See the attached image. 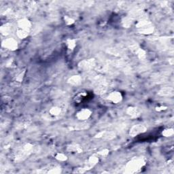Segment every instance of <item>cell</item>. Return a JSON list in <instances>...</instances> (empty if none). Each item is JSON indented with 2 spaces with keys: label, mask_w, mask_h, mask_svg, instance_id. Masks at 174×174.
Returning <instances> with one entry per match:
<instances>
[{
  "label": "cell",
  "mask_w": 174,
  "mask_h": 174,
  "mask_svg": "<svg viewBox=\"0 0 174 174\" xmlns=\"http://www.w3.org/2000/svg\"><path fill=\"white\" fill-rule=\"evenodd\" d=\"M146 161L143 157H134L127 163L124 173H135L140 172L145 165Z\"/></svg>",
  "instance_id": "6da1fadb"
},
{
  "label": "cell",
  "mask_w": 174,
  "mask_h": 174,
  "mask_svg": "<svg viewBox=\"0 0 174 174\" xmlns=\"http://www.w3.org/2000/svg\"><path fill=\"white\" fill-rule=\"evenodd\" d=\"M138 32L143 35H150L154 32L155 27L152 23L147 20H141L136 24Z\"/></svg>",
  "instance_id": "7a4b0ae2"
},
{
  "label": "cell",
  "mask_w": 174,
  "mask_h": 174,
  "mask_svg": "<svg viewBox=\"0 0 174 174\" xmlns=\"http://www.w3.org/2000/svg\"><path fill=\"white\" fill-rule=\"evenodd\" d=\"M33 148V145L30 143H27L23 146L21 150L17 154L16 156V160L17 161H21L24 160L26 157L31 153Z\"/></svg>",
  "instance_id": "3957f363"
},
{
  "label": "cell",
  "mask_w": 174,
  "mask_h": 174,
  "mask_svg": "<svg viewBox=\"0 0 174 174\" xmlns=\"http://www.w3.org/2000/svg\"><path fill=\"white\" fill-rule=\"evenodd\" d=\"M2 46L10 51H15L18 50L19 44L15 39L12 38V37H9V38L3 40L2 42Z\"/></svg>",
  "instance_id": "277c9868"
},
{
  "label": "cell",
  "mask_w": 174,
  "mask_h": 174,
  "mask_svg": "<svg viewBox=\"0 0 174 174\" xmlns=\"http://www.w3.org/2000/svg\"><path fill=\"white\" fill-rule=\"evenodd\" d=\"M146 130L147 128L146 126L143 125V124H135L130 128L129 130V135L132 137H135L136 136L146 133Z\"/></svg>",
  "instance_id": "5b68a950"
},
{
  "label": "cell",
  "mask_w": 174,
  "mask_h": 174,
  "mask_svg": "<svg viewBox=\"0 0 174 174\" xmlns=\"http://www.w3.org/2000/svg\"><path fill=\"white\" fill-rule=\"evenodd\" d=\"M116 136H117V134L114 131H112V130H103V131L97 133L95 135V137L98 139H103L105 140H114Z\"/></svg>",
  "instance_id": "8992f818"
},
{
  "label": "cell",
  "mask_w": 174,
  "mask_h": 174,
  "mask_svg": "<svg viewBox=\"0 0 174 174\" xmlns=\"http://www.w3.org/2000/svg\"><path fill=\"white\" fill-rule=\"evenodd\" d=\"M92 113L91 110L89 108H82L76 113V117L78 120L80 121H85L89 119V118L91 117Z\"/></svg>",
  "instance_id": "52a82bcc"
},
{
  "label": "cell",
  "mask_w": 174,
  "mask_h": 174,
  "mask_svg": "<svg viewBox=\"0 0 174 174\" xmlns=\"http://www.w3.org/2000/svg\"><path fill=\"white\" fill-rule=\"evenodd\" d=\"M123 95H122L121 92L120 91H114L109 93L108 96V99L112 102V103L117 104L120 103L122 101H123Z\"/></svg>",
  "instance_id": "ba28073f"
},
{
  "label": "cell",
  "mask_w": 174,
  "mask_h": 174,
  "mask_svg": "<svg viewBox=\"0 0 174 174\" xmlns=\"http://www.w3.org/2000/svg\"><path fill=\"white\" fill-rule=\"evenodd\" d=\"M95 65V61L94 59H85L78 63V67L83 70H89L92 69Z\"/></svg>",
  "instance_id": "9c48e42d"
},
{
  "label": "cell",
  "mask_w": 174,
  "mask_h": 174,
  "mask_svg": "<svg viewBox=\"0 0 174 174\" xmlns=\"http://www.w3.org/2000/svg\"><path fill=\"white\" fill-rule=\"evenodd\" d=\"M126 112L127 114L132 118H137L141 115L140 110L135 106L128 107Z\"/></svg>",
  "instance_id": "30bf717a"
},
{
  "label": "cell",
  "mask_w": 174,
  "mask_h": 174,
  "mask_svg": "<svg viewBox=\"0 0 174 174\" xmlns=\"http://www.w3.org/2000/svg\"><path fill=\"white\" fill-rule=\"evenodd\" d=\"M31 26H32L31 22L28 19L23 18L18 21V28L19 29L30 31Z\"/></svg>",
  "instance_id": "8fae6325"
},
{
  "label": "cell",
  "mask_w": 174,
  "mask_h": 174,
  "mask_svg": "<svg viewBox=\"0 0 174 174\" xmlns=\"http://www.w3.org/2000/svg\"><path fill=\"white\" fill-rule=\"evenodd\" d=\"M66 150L69 152H75L78 154H80L83 152V150L80 145L76 143H72L68 145Z\"/></svg>",
  "instance_id": "7c38bea8"
},
{
  "label": "cell",
  "mask_w": 174,
  "mask_h": 174,
  "mask_svg": "<svg viewBox=\"0 0 174 174\" xmlns=\"http://www.w3.org/2000/svg\"><path fill=\"white\" fill-rule=\"evenodd\" d=\"M82 78L79 75H74L69 78L68 83L71 86H79L82 84Z\"/></svg>",
  "instance_id": "4fadbf2b"
},
{
  "label": "cell",
  "mask_w": 174,
  "mask_h": 174,
  "mask_svg": "<svg viewBox=\"0 0 174 174\" xmlns=\"http://www.w3.org/2000/svg\"><path fill=\"white\" fill-rule=\"evenodd\" d=\"M99 161V158L98 156H91L88 159V162H87V164L86 165V166L85 167V169L87 170L91 169L92 167H93L95 166Z\"/></svg>",
  "instance_id": "5bb4252c"
},
{
  "label": "cell",
  "mask_w": 174,
  "mask_h": 174,
  "mask_svg": "<svg viewBox=\"0 0 174 174\" xmlns=\"http://www.w3.org/2000/svg\"><path fill=\"white\" fill-rule=\"evenodd\" d=\"M134 53L140 59L142 60L146 59L147 53L143 48H141L139 46H136V48H134Z\"/></svg>",
  "instance_id": "9a60e30c"
},
{
  "label": "cell",
  "mask_w": 174,
  "mask_h": 174,
  "mask_svg": "<svg viewBox=\"0 0 174 174\" xmlns=\"http://www.w3.org/2000/svg\"><path fill=\"white\" fill-rule=\"evenodd\" d=\"M66 47L69 50H74L77 46L76 40L74 38H68L65 41Z\"/></svg>",
  "instance_id": "2e32d148"
},
{
  "label": "cell",
  "mask_w": 174,
  "mask_h": 174,
  "mask_svg": "<svg viewBox=\"0 0 174 174\" xmlns=\"http://www.w3.org/2000/svg\"><path fill=\"white\" fill-rule=\"evenodd\" d=\"M30 35V31L22 30V29L18 28L16 30V36L21 40H24L29 36Z\"/></svg>",
  "instance_id": "e0dca14e"
},
{
  "label": "cell",
  "mask_w": 174,
  "mask_h": 174,
  "mask_svg": "<svg viewBox=\"0 0 174 174\" xmlns=\"http://www.w3.org/2000/svg\"><path fill=\"white\" fill-rule=\"evenodd\" d=\"M62 109L59 106H53L49 110V114H50L52 117H57L61 114Z\"/></svg>",
  "instance_id": "ac0fdd59"
},
{
  "label": "cell",
  "mask_w": 174,
  "mask_h": 174,
  "mask_svg": "<svg viewBox=\"0 0 174 174\" xmlns=\"http://www.w3.org/2000/svg\"><path fill=\"white\" fill-rule=\"evenodd\" d=\"M12 27L8 24H4L2 25L1 28H0V31L3 36H8L11 32Z\"/></svg>",
  "instance_id": "d6986e66"
},
{
  "label": "cell",
  "mask_w": 174,
  "mask_h": 174,
  "mask_svg": "<svg viewBox=\"0 0 174 174\" xmlns=\"http://www.w3.org/2000/svg\"><path fill=\"white\" fill-rule=\"evenodd\" d=\"M54 158L56 160H57L58 161L60 162H65L68 161V156L64 153L62 152H57L54 155Z\"/></svg>",
  "instance_id": "ffe728a7"
},
{
  "label": "cell",
  "mask_w": 174,
  "mask_h": 174,
  "mask_svg": "<svg viewBox=\"0 0 174 174\" xmlns=\"http://www.w3.org/2000/svg\"><path fill=\"white\" fill-rule=\"evenodd\" d=\"M26 73V69H23L19 73L16 75V77L14 78V82L17 83H21L23 82V79H24L25 75Z\"/></svg>",
  "instance_id": "44dd1931"
},
{
  "label": "cell",
  "mask_w": 174,
  "mask_h": 174,
  "mask_svg": "<svg viewBox=\"0 0 174 174\" xmlns=\"http://www.w3.org/2000/svg\"><path fill=\"white\" fill-rule=\"evenodd\" d=\"M86 96H87V93L86 92H80L74 97V99L76 103H80L81 101L84 99L86 98Z\"/></svg>",
  "instance_id": "7402d4cb"
},
{
  "label": "cell",
  "mask_w": 174,
  "mask_h": 174,
  "mask_svg": "<svg viewBox=\"0 0 174 174\" xmlns=\"http://www.w3.org/2000/svg\"><path fill=\"white\" fill-rule=\"evenodd\" d=\"M173 90L172 88H164L162 89L160 91H159V95L161 96H168V95H171L173 94Z\"/></svg>",
  "instance_id": "603a6c76"
},
{
  "label": "cell",
  "mask_w": 174,
  "mask_h": 174,
  "mask_svg": "<svg viewBox=\"0 0 174 174\" xmlns=\"http://www.w3.org/2000/svg\"><path fill=\"white\" fill-rule=\"evenodd\" d=\"M162 135L165 137H171L174 135V130L173 128L165 129L161 133Z\"/></svg>",
  "instance_id": "cb8c5ba5"
},
{
  "label": "cell",
  "mask_w": 174,
  "mask_h": 174,
  "mask_svg": "<svg viewBox=\"0 0 174 174\" xmlns=\"http://www.w3.org/2000/svg\"><path fill=\"white\" fill-rule=\"evenodd\" d=\"M63 21L67 26H71L75 23V20L68 15H65L63 16Z\"/></svg>",
  "instance_id": "d4e9b609"
},
{
  "label": "cell",
  "mask_w": 174,
  "mask_h": 174,
  "mask_svg": "<svg viewBox=\"0 0 174 174\" xmlns=\"http://www.w3.org/2000/svg\"><path fill=\"white\" fill-rule=\"evenodd\" d=\"M107 91V87L104 85H100L95 89V93L97 95H101L105 93Z\"/></svg>",
  "instance_id": "484cf974"
},
{
  "label": "cell",
  "mask_w": 174,
  "mask_h": 174,
  "mask_svg": "<svg viewBox=\"0 0 174 174\" xmlns=\"http://www.w3.org/2000/svg\"><path fill=\"white\" fill-rule=\"evenodd\" d=\"M47 173H51V174H59L61 173H62V169H61V167L57 166V167L51 168V169L49 170Z\"/></svg>",
  "instance_id": "4316f807"
},
{
  "label": "cell",
  "mask_w": 174,
  "mask_h": 174,
  "mask_svg": "<svg viewBox=\"0 0 174 174\" xmlns=\"http://www.w3.org/2000/svg\"><path fill=\"white\" fill-rule=\"evenodd\" d=\"M110 150L108 148H103L102 150H99L97 152V155L100 156H103V157H106L107 156L109 155Z\"/></svg>",
  "instance_id": "83f0119b"
},
{
  "label": "cell",
  "mask_w": 174,
  "mask_h": 174,
  "mask_svg": "<svg viewBox=\"0 0 174 174\" xmlns=\"http://www.w3.org/2000/svg\"><path fill=\"white\" fill-rule=\"evenodd\" d=\"M167 110V107L165 106H158L155 108V111L157 112H162Z\"/></svg>",
  "instance_id": "f1b7e54d"
},
{
  "label": "cell",
  "mask_w": 174,
  "mask_h": 174,
  "mask_svg": "<svg viewBox=\"0 0 174 174\" xmlns=\"http://www.w3.org/2000/svg\"><path fill=\"white\" fill-rule=\"evenodd\" d=\"M86 172V169L85 167H80V168H77V169H75L74 173H85Z\"/></svg>",
  "instance_id": "f546056e"
}]
</instances>
